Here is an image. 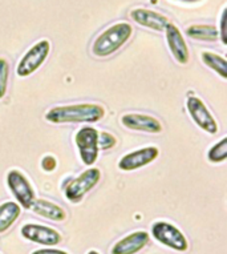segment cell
<instances>
[{"instance_id": "obj_1", "label": "cell", "mask_w": 227, "mask_h": 254, "mask_svg": "<svg viewBox=\"0 0 227 254\" xmlns=\"http://www.w3.org/2000/svg\"><path fill=\"white\" fill-rule=\"evenodd\" d=\"M105 111L97 104H74L55 107L46 113V120L54 124L64 123H96L101 120Z\"/></svg>"}, {"instance_id": "obj_2", "label": "cell", "mask_w": 227, "mask_h": 254, "mask_svg": "<svg viewBox=\"0 0 227 254\" xmlns=\"http://www.w3.org/2000/svg\"><path fill=\"white\" fill-rule=\"evenodd\" d=\"M132 34V25L128 23H117L112 25L96 39L92 47V54L97 58H108L120 50L130 39Z\"/></svg>"}, {"instance_id": "obj_3", "label": "cell", "mask_w": 227, "mask_h": 254, "mask_svg": "<svg viewBox=\"0 0 227 254\" xmlns=\"http://www.w3.org/2000/svg\"><path fill=\"white\" fill-rule=\"evenodd\" d=\"M100 179H101V173L97 168H91V169L83 172L79 177L72 180L66 185V200H69L70 202H74V204L80 202L83 200V197L99 184Z\"/></svg>"}, {"instance_id": "obj_4", "label": "cell", "mask_w": 227, "mask_h": 254, "mask_svg": "<svg viewBox=\"0 0 227 254\" xmlns=\"http://www.w3.org/2000/svg\"><path fill=\"white\" fill-rule=\"evenodd\" d=\"M50 50L51 44L48 40H42V42L36 43L35 46L31 47L17 65V76L27 77V76L32 75L35 71H37L42 67L43 63L46 62V59L48 58Z\"/></svg>"}, {"instance_id": "obj_5", "label": "cell", "mask_w": 227, "mask_h": 254, "mask_svg": "<svg viewBox=\"0 0 227 254\" xmlns=\"http://www.w3.org/2000/svg\"><path fill=\"white\" fill-rule=\"evenodd\" d=\"M152 234L158 242H161L162 245L168 246L170 249L177 250V252H185L187 250V240L182 234L179 229L175 226L169 224V222H156L152 226Z\"/></svg>"}, {"instance_id": "obj_6", "label": "cell", "mask_w": 227, "mask_h": 254, "mask_svg": "<svg viewBox=\"0 0 227 254\" xmlns=\"http://www.w3.org/2000/svg\"><path fill=\"white\" fill-rule=\"evenodd\" d=\"M76 145L85 165H92L99 157V132L92 127H84L76 134Z\"/></svg>"}, {"instance_id": "obj_7", "label": "cell", "mask_w": 227, "mask_h": 254, "mask_svg": "<svg viewBox=\"0 0 227 254\" xmlns=\"http://www.w3.org/2000/svg\"><path fill=\"white\" fill-rule=\"evenodd\" d=\"M187 111L190 113L191 119L195 124L198 125L201 129H203L207 133L214 134L218 132V124L214 120V117L209 112V109L203 101L197 96H189L186 101Z\"/></svg>"}, {"instance_id": "obj_8", "label": "cell", "mask_w": 227, "mask_h": 254, "mask_svg": "<svg viewBox=\"0 0 227 254\" xmlns=\"http://www.w3.org/2000/svg\"><path fill=\"white\" fill-rule=\"evenodd\" d=\"M7 184L17 202L24 209L31 208L35 200V192L27 177L19 171H11L7 175Z\"/></svg>"}, {"instance_id": "obj_9", "label": "cell", "mask_w": 227, "mask_h": 254, "mask_svg": "<svg viewBox=\"0 0 227 254\" xmlns=\"http://www.w3.org/2000/svg\"><path fill=\"white\" fill-rule=\"evenodd\" d=\"M21 236L28 241L36 242L40 245L54 246L61 242V234L54 228L37 224H25L21 228Z\"/></svg>"}, {"instance_id": "obj_10", "label": "cell", "mask_w": 227, "mask_h": 254, "mask_svg": "<svg viewBox=\"0 0 227 254\" xmlns=\"http://www.w3.org/2000/svg\"><path fill=\"white\" fill-rule=\"evenodd\" d=\"M158 148L156 146H146L142 149L134 150L130 153L125 154L124 157L118 161V168L124 172H132L136 169L148 165L158 157Z\"/></svg>"}, {"instance_id": "obj_11", "label": "cell", "mask_w": 227, "mask_h": 254, "mask_svg": "<svg viewBox=\"0 0 227 254\" xmlns=\"http://www.w3.org/2000/svg\"><path fill=\"white\" fill-rule=\"evenodd\" d=\"M164 31H165L168 46H169L174 59L179 64H187V62H189V48L186 46V42L182 36L181 31L173 23H169L166 25Z\"/></svg>"}, {"instance_id": "obj_12", "label": "cell", "mask_w": 227, "mask_h": 254, "mask_svg": "<svg viewBox=\"0 0 227 254\" xmlns=\"http://www.w3.org/2000/svg\"><path fill=\"white\" fill-rule=\"evenodd\" d=\"M121 123L132 130L138 132H148V133H160L162 132V124L153 116L149 115H138V113H129L121 119Z\"/></svg>"}, {"instance_id": "obj_13", "label": "cell", "mask_w": 227, "mask_h": 254, "mask_svg": "<svg viewBox=\"0 0 227 254\" xmlns=\"http://www.w3.org/2000/svg\"><path fill=\"white\" fill-rule=\"evenodd\" d=\"M130 17L136 21L137 24L146 27V28L154 29V31H158V32H162L166 25L170 23L169 19L165 15L145 8L133 9L130 12Z\"/></svg>"}, {"instance_id": "obj_14", "label": "cell", "mask_w": 227, "mask_h": 254, "mask_svg": "<svg viewBox=\"0 0 227 254\" xmlns=\"http://www.w3.org/2000/svg\"><path fill=\"white\" fill-rule=\"evenodd\" d=\"M149 234L144 230L134 232L117 242L112 248V254H136L148 245Z\"/></svg>"}, {"instance_id": "obj_15", "label": "cell", "mask_w": 227, "mask_h": 254, "mask_svg": "<svg viewBox=\"0 0 227 254\" xmlns=\"http://www.w3.org/2000/svg\"><path fill=\"white\" fill-rule=\"evenodd\" d=\"M31 210L33 213H36L37 216H42L44 218H48V220L52 221H64L66 218L65 210L58 206V205L51 202V201L47 200H33L32 205H31Z\"/></svg>"}, {"instance_id": "obj_16", "label": "cell", "mask_w": 227, "mask_h": 254, "mask_svg": "<svg viewBox=\"0 0 227 254\" xmlns=\"http://www.w3.org/2000/svg\"><path fill=\"white\" fill-rule=\"evenodd\" d=\"M21 209L16 202L8 201L0 205V233H4L20 217Z\"/></svg>"}, {"instance_id": "obj_17", "label": "cell", "mask_w": 227, "mask_h": 254, "mask_svg": "<svg viewBox=\"0 0 227 254\" xmlns=\"http://www.w3.org/2000/svg\"><path fill=\"white\" fill-rule=\"evenodd\" d=\"M187 36L195 40H205V42H215L219 38L218 29L215 28L214 25H206V24H194L190 25L187 31H186Z\"/></svg>"}, {"instance_id": "obj_18", "label": "cell", "mask_w": 227, "mask_h": 254, "mask_svg": "<svg viewBox=\"0 0 227 254\" xmlns=\"http://www.w3.org/2000/svg\"><path fill=\"white\" fill-rule=\"evenodd\" d=\"M202 62L210 67L213 71L218 73L222 79L227 77V62L226 59L221 58L213 52H202Z\"/></svg>"}, {"instance_id": "obj_19", "label": "cell", "mask_w": 227, "mask_h": 254, "mask_svg": "<svg viewBox=\"0 0 227 254\" xmlns=\"http://www.w3.org/2000/svg\"><path fill=\"white\" fill-rule=\"evenodd\" d=\"M207 158L211 163H223L227 158V138L223 137L217 142L207 153Z\"/></svg>"}, {"instance_id": "obj_20", "label": "cell", "mask_w": 227, "mask_h": 254, "mask_svg": "<svg viewBox=\"0 0 227 254\" xmlns=\"http://www.w3.org/2000/svg\"><path fill=\"white\" fill-rule=\"evenodd\" d=\"M9 76V64L5 59L0 58V99H3L7 92V84H8Z\"/></svg>"}, {"instance_id": "obj_21", "label": "cell", "mask_w": 227, "mask_h": 254, "mask_svg": "<svg viewBox=\"0 0 227 254\" xmlns=\"http://www.w3.org/2000/svg\"><path fill=\"white\" fill-rule=\"evenodd\" d=\"M114 145H116V137L113 134L108 133V132L99 133V149L107 150L113 148Z\"/></svg>"}, {"instance_id": "obj_22", "label": "cell", "mask_w": 227, "mask_h": 254, "mask_svg": "<svg viewBox=\"0 0 227 254\" xmlns=\"http://www.w3.org/2000/svg\"><path fill=\"white\" fill-rule=\"evenodd\" d=\"M227 12L226 9H223L222 12V19H221V40H222L223 44H227Z\"/></svg>"}, {"instance_id": "obj_23", "label": "cell", "mask_w": 227, "mask_h": 254, "mask_svg": "<svg viewBox=\"0 0 227 254\" xmlns=\"http://www.w3.org/2000/svg\"><path fill=\"white\" fill-rule=\"evenodd\" d=\"M56 165H57V163H56V160H55V157H52V156H46V157L43 158L42 168L44 171L52 172L55 168H56Z\"/></svg>"}, {"instance_id": "obj_24", "label": "cell", "mask_w": 227, "mask_h": 254, "mask_svg": "<svg viewBox=\"0 0 227 254\" xmlns=\"http://www.w3.org/2000/svg\"><path fill=\"white\" fill-rule=\"evenodd\" d=\"M31 254H68L64 250H58V249H51V248H47V249H39L32 252Z\"/></svg>"}, {"instance_id": "obj_25", "label": "cell", "mask_w": 227, "mask_h": 254, "mask_svg": "<svg viewBox=\"0 0 227 254\" xmlns=\"http://www.w3.org/2000/svg\"><path fill=\"white\" fill-rule=\"evenodd\" d=\"M177 1H185V3H194V1H198V0H177Z\"/></svg>"}, {"instance_id": "obj_26", "label": "cell", "mask_w": 227, "mask_h": 254, "mask_svg": "<svg viewBox=\"0 0 227 254\" xmlns=\"http://www.w3.org/2000/svg\"><path fill=\"white\" fill-rule=\"evenodd\" d=\"M87 254H100L99 252H96V250H91V252H88Z\"/></svg>"}]
</instances>
